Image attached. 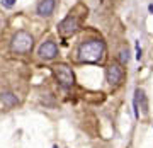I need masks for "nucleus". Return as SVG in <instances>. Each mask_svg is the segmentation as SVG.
Instances as JSON below:
<instances>
[{
  "mask_svg": "<svg viewBox=\"0 0 153 148\" xmlns=\"http://www.w3.org/2000/svg\"><path fill=\"white\" fill-rule=\"evenodd\" d=\"M104 51H105L104 41L92 39V41L80 44L76 55H78V61H82V63H99L104 58Z\"/></svg>",
  "mask_w": 153,
  "mask_h": 148,
  "instance_id": "1",
  "label": "nucleus"
},
{
  "mask_svg": "<svg viewBox=\"0 0 153 148\" xmlns=\"http://www.w3.org/2000/svg\"><path fill=\"white\" fill-rule=\"evenodd\" d=\"M33 36L29 33H26V31H19V33L14 34V38H12L10 41V48L14 53H21V55H24V53H29L31 49H33Z\"/></svg>",
  "mask_w": 153,
  "mask_h": 148,
  "instance_id": "2",
  "label": "nucleus"
},
{
  "mask_svg": "<svg viewBox=\"0 0 153 148\" xmlns=\"http://www.w3.org/2000/svg\"><path fill=\"white\" fill-rule=\"evenodd\" d=\"M53 71H55L56 80L60 82V85L63 89H70L73 83H75V77H73V71L68 65L65 63H58V65L53 66Z\"/></svg>",
  "mask_w": 153,
  "mask_h": 148,
  "instance_id": "3",
  "label": "nucleus"
},
{
  "mask_svg": "<svg viewBox=\"0 0 153 148\" xmlns=\"http://www.w3.org/2000/svg\"><path fill=\"white\" fill-rule=\"evenodd\" d=\"M123 68L119 65H111L107 66V70H105V78H107V82L111 85H117V83L123 80Z\"/></svg>",
  "mask_w": 153,
  "mask_h": 148,
  "instance_id": "4",
  "label": "nucleus"
},
{
  "mask_svg": "<svg viewBox=\"0 0 153 148\" xmlns=\"http://www.w3.org/2000/svg\"><path fill=\"white\" fill-rule=\"evenodd\" d=\"M56 55H58V46L53 41H46L39 46V56L44 60H53Z\"/></svg>",
  "mask_w": 153,
  "mask_h": 148,
  "instance_id": "5",
  "label": "nucleus"
},
{
  "mask_svg": "<svg viewBox=\"0 0 153 148\" xmlns=\"http://www.w3.org/2000/svg\"><path fill=\"white\" fill-rule=\"evenodd\" d=\"M58 28H60V34L66 38V36H71V34L76 31V28H78V21H76L75 17L68 16L65 21L61 22L60 26H58Z\"/></svg>",
  "mask_w": 153,
  "mask_h": 148,
  "instance_id": "6",
  "label": "nucleus"
},
{
  "mask_svg": "<svg viewBox=\"0 0 153 148\" xmlns=\"http://www.w3.org/2000/svg\"><path fill=\"white\" fill-rule=\"evenodd\" d=\"M55 5L56 2L55 0H41L38 4V14L41 17H48L53 14V10H55Z\"/></svg>",
  "mask_w": 153,
  "mask_h": 148,
  "instance_id": "7",
  "label": "nucleus"
},
{
  "mask_svg": "<svg viewBox=\"0 0 153 148\" xmlns=\"http://www.w3.org/2000/svg\"><path fill=\"white\" fill-rule=\"evenodd\" d=\"M0 100H2V104L7 106V107H12V106H16L19 100H17V95H14L12 92H4L0 94Z\"/></svg>",
  "mask_w": 153,
  "mask_h": 148,
  "instance_id": "8",
  "label": "nucleus"
},
{
  "mask_svg": "<svg viewBox=\"0 0 153 148\" xmlns=\"http://www.w3.org/2000/svg\"><path fill=\"white\" fill-rule=\"evenodd\" d=\"M134 99L141 102L143 114H148V102H146V95H145V92H143V89H136V90H134Z\"/></svg>",
  "mask_w": 153,
  "mask_h": 148,
  "instance_id": "9",
  "label": "nucleus"
},
{
  "mask_svg": "<svg viewBox=\"0 0 153 148\" xmlns=\"http://www.w3.org/2000/svg\"><path fill=\"white\" fill-rule=\"evenodd\" d=\"M119 60H121V63H128V60H129V51L128 49H123L119 53Z\"/></svg>",
  "mask_w": 153,
  "mask_h": 148,
  "instance_id": "10",
  "label": "nucleus"
},
{
  "mask_svg": "<svg viewBox=\"0 0 153 148\" xmlns=\"http://www.w3.org/2000/svg\"><path fill=\"white\" fill-rule=\"evenodd\" d=\"M14 4H16V0H2V5L5 7V9H10V7H14Z\"/></svg>",
  "mask_w": 153,
  "mask_h": 148,
  "instance_id": "11",
  "label": "nucleus"
},
{
  "mask_svg": "<svg viewBox=\"0 0 153 148\" xmlns=\"http://www.w3.org/2000/svg\"><path fill=\"white\" fill-rule=\"evenodd\" d=\"M134 46H136V60L138 61H140V60H141V48H140V44H134Z\"/></svg>",
  "mask_w": 153,
  "mask_h": 148,
  "instance_id": "12",
  "label": "nucleus"
},
{
  "mask_svg": "<svg viewBox=\"0 0 153 148\" xmlns=\"http://www.w3.org/2000/svg\"><path fill=\"white\" fill-rule=\"evenodd\" d=\"M148 10H150V12L153 14V4H150V5H148Z\"/></svg>",
  "mask_w": 153,
  "mask_h": 148,
  "instance_id": "13",
  "label": "nucleus"
},
{
  "mask_svg": "<svg viewBox=\"0 0 153 148\" xmlns=\"http://www.w3.org/2000/svg\"><path fill=\"white\" fill-rule=\"evenodd\" d=\"M53 148H58V147H56V145H55V147H53Z\"/></svg>",
  "mask_w": 153,
  "mask_h": 148,
  "instance_id": "14",
  "label": "nucleus"
}]
</instances>
